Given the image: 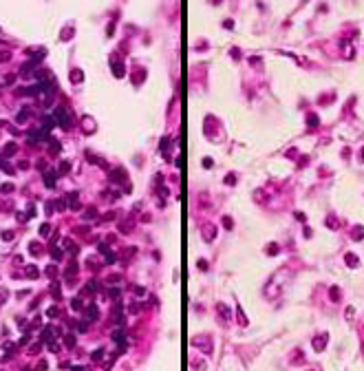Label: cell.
I'll use <instances>...</instances> for the list:
<instances>
[{
	"label": "cell",
	"mask_w": 364,
	"mask_h": 371,
	"mask_svg": "<svg viewBox=\"0 0 364 371\" xmlns=\"http://www.w3.org/2000/svg\"><path fill=\"white\" fill-rule=\"evenodd\" d=\"M324 347H327V336H316V338H313V349L322 351Z\"/></svg>",
	"instance_id": "obj_2"
},
{
	"label": "cell",
	"mask_w": 364,
	"mask_h": 371,
	"mask_svg": "<svg viewBox=\"0 0 364 371\" xmlns=\"http://www.w3.org/2000/svg\"><path fill=\"white\" fill-rule=\"evenodd\" d=\"M47 274H49V276H55V274H58V267H55V265H49V267H47Z\"/></svg>",
	"instance_id": "obj_33"
},
{
	"label": "cell",
	"mask_w": 364,
	"mask_h": 371,
	"mask_svg": "<svg viewBox=\"0 0 364 371\" xmlns=\"http://www.w3.org/2000/svg\"><path fill=\"white\" fill-rule=\"evenodd\" d=\"M234 181H236V177H234V175H227V179H225V183H227V186H232Z\"/></svg>",
	"instance_id": "obj_36"
},
{
	"label": "cell",
	"mask_w": 364,
	"mask_h": 371,
	"mask_svg": "<svg viewBox=\"0 0 364 371\" xmlns=\"http://www.w3.org/2000/svg\"><path fill=\"white\" fill-rule=\"evenodd\" d=\"M97 316H99V309H97V307L91 305V307L86 309V320H91V323H93V320H97Z\"/></svg>",
	"instance_id": "obj_5"
},
{
	"label": "cell",
	"mask_w": 364,
	"mask_h": 371,
	"mask_svg": "<svg viewBox=\"0 0 364 371\" xmlns=\"http://www.w3.org/2000/svg\"><path fill=\"white\" fill-rule=\"evenodd\" d=\"M24 276H27V278H38V276H40V269H38L36 265H27Z\"/></svg>",
	"instance_id": "obj_4"
},
{
	"label": "cell",
	"mask_w": 364,
	"mask_h": 371,
	"mask_svg": "<svg viewBox=\"0 0 364 371\" xmlns=\"http://www.w3.org/2000/svg\"><path fill=\"white\" fill-rule=\"evenodd\" d=\"M53 122H58L62 128H71V119H69V115H66V111L60 106V108H55V113H53Z\"/></svg>",
	"instance_id": "obj_1"
},
{
	"label": "cell",
	"mask_w": 364,
	"mask_h": 371,
	"mask_svg": "<svg viewBox=\"0 0 364 371\" xmlns=\"http://www.w3.org/2000/svg\"><path fill=\"white\" fill-rule=\"evenodd\" d=\"M93 217H97V210H93V208H88V210L84 212V219H93Z\"/></svg>",
	"instance_id": "obj_24"
},
{
	"label": "cell",
	"mask_w": 364,
	"mask_h": 371,
	"mask_svg": "<svg viewBox=\"0 0 364 371\" xmlns=\"http://www.w3.org/2000/svg\"><path fill=\"white\" fill-rule=\"evenodd\" d=\"M309 126H313V128L318 126V115H313V113L309 115Z\"/></svg>",
	"instance_id": "obj_27"
},
{
	"label": "cell",
	"mask_w": 364,
	"mask_h": 371,
	"mask_svg": "<svg viewBox=\"0 0 364 371\" xmlns=\"http://www.w3.org/2000/svg\"><path fill=\"white\" fill-rule=\"evenodd\" d=\"M99 285H97V280H88V285H86V289L88 292H93V289H97Z\"/></svg>",
	"instance_id": "obj_29"
},
{
	"label": "cell",
	"mask_w": 364,
	"mask_h": 371,
	"mask_svg": "<svg viewBox=\"0 0 364 371\" xmlns=\"http://www.w3.org/2000/svg\"><path fill=\"white\" fill-rule=\"evenodd\" d=\"M203 237L208 239V241H212V239H214V228L208 226V228H205V232H203Z\"/></svg>",
	"instance_id": "obj_14"
},
{
	"label": "cell",
	"mask_w": 364,
	"mask_h": 371,
	"mask_svg": "<svg viewBox=\"0 0 364 371\" xmlns=\"http://www.w3.org/2000/svg\"><path fill=\"white\" fill-rule=\"evenodd\" d=\"M42 340H47V342L53 340V329H51V327H47V329L42 331Z\"/></svg>",
	"instance_id": "obj_9"
},
{
	"label": "cell",
	"mask_w": 364,
	"mask_h": 371,
	"mask_svg": "<svg viewBox=\"0 0 364 371\" xmlns=\"http://www.w3.org/2000/svg\"><path fill=\"white\" fill-rule=\"evenodd\" d=\"M44 183H47L49 188H53V186H55V170H49V172H47V179H44Z\"/></svg>",
	"instance_id": "obj_7"
},
{
	"label": "cell",
	"mask_w": 364,
	"mask_h": 371,
	"mask_svg": "<svg viewBox=\"0 0 364 371\" xmlns=\"http://www.w3.org/2000/svg\"><path fill=\"white\" fill-rule=\"evenodd\" d=\"M344 261H346V265H349V267H357V265H360V258H357L355 254H346Z\"/></svg>",
	"instance_id": "obj_6"
},
{
	"label": "cell",
	"mask_w": 364,
	"mask_h": 371,
	"mask_svg": "<svg viewBox=\"0 0 364 371\" xmlns=\"http://www.w3.org/2000/svg\"><path fill=\"white\" fill-rule=\"evenodd\" d=\"M71 307H73V309H82V307H84V303H82L80 298H73V301H71Z\"/></svg>",
	"instance_id": "obj_22"
},
{
	"label": "cell",
	"mask_w": 364,
	"mask_h": 371,
	"mask_svg": "<svg viewBox=\"0 0 364 371\" xmlns=\"http://www.w3.org/2000/svg\"><path fill=\"white\" fill-rule=\"evenodd\" d=\"M69 168H71L69 161H62V164H60V172H69Z\"/></svg>",
	"instance_id": "obj_32"
},
{
	"label": "cell",
	"mask_w": 364,
	"mask_h": 371,
	"mask_svg": "<svg viewBox=\"0 0 364 371\" xmlns=\"http://www.w3.org/2000/svg\"><path fill=\"white\" fill-rule=\"evenodd\" d=\"M55 208H58V212H62L64 208H66V201H62V199H58L55 201Z\"/></svg>",
	"instance_id": "obj_26"
},
{
	"label": "cell",
	"mask_w": 364,
	"mask_h": 371,
	"mask_svg": "<svg viewBox=\"0 0 364 371\" xmlns=\"http://www.w3.org/2000/svg\"><path fill=\"white\" fill-rule=\"evenodd\" d=\"M91 358H93L95 362H99V360L104 358V349H97V351H93V356H91Z\"/></svg>",
	"instance_id": "obj_19"
},
{
	"label": "cell",
	"mask_w": 364,
	"mask_h": 371,
	"mask_svg": "<svg viewBox=\"0 0 364 371\" xmlns=\"http://www.w3.org/2000/svg\"><path fill=\"white\" fill-rule=\"evenodd\" d=\"M110 179H115V181H124V179H126V170H124V168H115V170H110Z\"/></svg>",
	"instance_id": "obj_3"
},
{
	"label": "cell",
	"mask_w": 364,
	"mask_h": 371,
	"mask_svg": "<svg viewBox=\"0 0 364 371\" xmlns=\"http://www.w3.org/2000/svg\"><path fill=\"white\" fill-rule=\"evenodd\" d=\"M329 296H331V301H333V303H338V301H340V287H331Z\"/></svg>",
	"instance_id": "obj_10"
},
{
	"label": "cell",
	"mask_w": 364,
	"mask_h": 371,
	"mask_svg": "<svg viewBox=\"0 0 364 371\" xmlns=\"http://www.w3.org/2000/svg\"><path fill=\"white\" fill-rule=\"evenodd\" d=\"M73 371H84L82 367H73Z\"/></svg>",
	"instance_id": "obj_41"
},
{
	"label": "cell",
	"mask_w": 364,
	"mask_h": 371,
	"mask_svg": "<svg viewBox=\"0 0 364 371\" xmlns=\"http://www.w3.org/2000/svg\"><path fill=\"white\" fill-rule=\"evenodd\" d=\"M115 75L117 77L124 75V64H121V62H115Z\"/></svg>",
	"instance_id": "obj_16"
},
{
	"label": "cell",
	"mask_w": 364,
	"mask_h": 371,
	"mask_svg": "<svg viewBox=\"0 0 364 371\" xmlns=\"http://www.w3.org/2000/svg\"><path fill=\"white\" fill-rule=\"evenodd\" d=\"M84 131H86V133L93 131V119H91V117H84Z\"/></svg>",
	"instance_id": "obj_15"
},
{
	"label": "cell",
	"mask_w": 364,
	"mask_h": 371,
	"mask_svg": "<svg viewBox=\"0 0 364 371\" xmlns=\"http://www.w3.org/2000/svg\"><path fill=\"white\" fill-rule=\"evenodd\" d=\"M51 256L53 258H60V256H62V250H51Z\"/></svg>",
	"instance_id": "obj_37"
},
{
	"label": "cell",
	"mask_w": 364,
	"mask_h": 371,
	"mask_svg": "<svg viewBox=\"0 0 364 371\" xmlns=\"http://www.w3.org/2000/svg\"><path fill=\"white\" fill-rule=\"evenodd\" d=\"M64 342H66V347H75V336H73V334H66Z\"/></svg>",
	"instance_id": "obj_18"
},
{
	"label": "cell",
	"mask_w": 364,
	"mask_h": 371,
	"mask_svg": "<svg viewBox=\"0 0 364 371\" xmlns=\"http://www.w3.org/2000/svg\"><path fill=\"white\" fill-rule=\"evenodd\" d=\"M49 234H51V226H49V223H42V226H40V237L47 239Z\"/></svg>",
	"instance_id": "obj_8"
},
{
	"label": "cell",
	"mask_w": 364,
	"mask_h": 371,
	"mask_svg": "<svg viewBox=\"0 0 364 371\" xmlns=\"http://www.w3.org/2000/svg\"><path fill=\"white\" fill-rule=\"evenodd\" d=\"M49 148H51V153H58V150H60V144L55 142V139H49Z\"/></svg>",
	"instance_id": "obj_20"
},
{
	"label": "cell",
	"mask_w": 364,
	"mask_h": 371,
	"mask_svg": "<svg viewBox=\"0 0 364 371\" xmlns=\"http://www.w3.org/2000/svg\"><path fill=\"white\" fill-rule=\"evenodd\" d=\"M223 226H225L227 230H232V228H234V223H232V219H229V217H223Z\"/></svg>",
	"instance_id": "obj_25"
},
{
	"label": "cell",
	"mask_w": 364,
	"mask_h": 371,
	"mask_svg": "<svg viewBox=\"0 0 364 371\" xmlns=\"http://www.w3.org/2000/svg\"><path fill=\"white\" fill-rule=\"evenodd\" d=\"M51 294H53V298H58V301H60V294H62V292H60V285H58V283H53V285H51Z\"/></svg>",
	"instance_id": "obj_13"
},
{
	"label": "cell",
	"mask_w": 364,
	"mask_h": 371,
	"mask_svg": "<svg viewBox=\"0 0 364 371\" xmlns=\"http://www.w3.org/2000/svg\"><path fill=\"white\" fill-rule=\"evenodd\" d=\"M16 150H18V146H16V144H7V148H4V155L9 157V155H13Z\"/></svg>",
	"instance_id": "obj_17"
},
{
	"label": "cell",
	"mask_w": 364,
	"mask_h": 371,
	"mask_svg": "<svg viewBox=\"0 0 364 371\" xmlns=\"http://www.w3.org/2000/svg\"><path fill=\"white\" fill-rule=\"evenodd\" d=\"M27 119V111H22V113H18V122H24Z\"/></svg>",
	"instance_id": "obj_38"
},
{
	"label": "cell",
	"mask_w": 364,
	"mask_h": 371,
	"mask_svg": "<svg viewBox=\"0 0 364 371\" xmlns=\"http://www.w3.org/2000/svg\"><path fill=\"white\" fill-rule=\"evenodd\" d=\"M267 254H278V245H276V243H272L269 247H267Z\"/></svg>",
	"instance_id": "obj_30"
},
{
	"label": "cell",
	"mask_w": 364,
	"mask_h": 371,
	"mask_svg": "<svg viewBox=\"0 0 364 371\" xmlns=\"http://www.w3.org/2000/svg\"><path fill=\"white\" fill-rule=\"evenodd\" d=\"M216 312H221V314H223V318H225V320H227L229 316H232V314H229V309H227L225 305H216Z\"/></svg>",
	"instance_id": "obj_11"
},
{
	"label": "cell",
	"mask_w": 364,
	"mask_h": 371,
	"mask_svg": "<svg viewBox=\"0 0 364 371\" xmlns=\"http://www.w3.org/2000/svg\"><path fill=\"white\" fill-rule=\"evenodd\" d=\"M0 190H2V192H11V190H13V183H2Z\"/></svg>",
	"instance_id": "obj_35"
},
{
	"label": "cell",
	"mask_w": 364,
	"mask_h": 371,
	"mask_svg": "<svg viewBox=\"0 0 364 371\" xmlns=\"http://www.w3.org/2000/svg\"><path fill=\"white\" fill-rule=\"evenodd\" d=\"M115 261H117V256L113 252H106V263H115Z\"/></svg>",
	"instance_id": "obj_31"
},
{
	"label": "cell",
	"mask_w": 364,
	"mask_h": 371,
	"mask_svg": "<svg viewBox=\"0 0 364 371\" xmlns=\"http://www.w3.org/2000/svg\"><path fill=\"white\" fill-rule=\"evenodd\" d=\"M2 239H7V241H11V239H13V234H11V232H2Z\"/></svg>",
	"instance_id": "obj_39"
},
{
	"label": "cell",
	"mask_w": 364,
	"mask_h": 371,
	"mask_svg": "<svg viewBox=\"0 0 364 371\" xmlns=\"http://www.w3.org/2000/svg\"><path fill=\"white\" fill-rule=\"evenodd\" d=\"M353 239L357 241V239H364V228H355V232H353Z\"/></svg>",
	"instance_id": "obj_23"
},
{
	"label": "cell",
	"mask_w": 364,
	"mask_h": 371,
	"mask_svg": "<svg viewBox=\"0 0 364 371\" xmlns=\"http://www.w3.org/2000/svg\"><path fill=\"white\" fill-rule=\"evenodd\" d=\"M38 371H47V362H40V364H38Z\"/></svg>",
	"instance_id": "obj_40"
},
{
	"label": "cell",
	"mask_w": 364,
	"mask_h": 371,
	"mask_svg": "<svg viewBox=\"0 0 364 371\" xmlns=\"http://www.w3.org/2000/svg\"><path fill=\"white\" fill-rule=\"evenodd\" d=\"M71 80H73V82H80V80H82V73H80V71H73V73H71Z\"/></svg>",
	"instance_id": "obj_28"
},
{
	"label": "cell",
	"mask_w": 364,
	"mask_h": 371,
	"mask_svg": "<svg viewBox=\"0 0 364 371\" xmlns=\"http://www.w3.org/2000/svg\"><path fill=\"white\" fill-rule=\"evenodd\" d=\"M69 206L73 208V210L77 208V192H71V194H69Z\"/></svg>",
	"instance_id": "obj_12"
},
{
	"label": "cell",
	"mask_w": 364,
	"mask_h": 371,
	"mask_svg": "<svg viewBox=\"0 0 364 371\" xmlns=\"http://www.w3.org/2000/svg\"><path fill=\"white\" fill-rule=\"evenodd\" d=\"M327 226L331 228V230H335V228H338V221H335V217H327Z\"/></svg>",
	"instance_id": "obj_21"
},
{
	"label": "cell",
	"mask_w": 364,
	"mask_h": 371,
	"mask_svg": "<svg viewBox=\"0 0 364 371\" xmlns=\"http://www.w3.org/2000/svg\"><path fill=\"white\" fill-rule=\"evenodd\" d=\"M47 316H51V318L58 316V307H49V309H47Z\"/></svg>",
	"instance_id": "obj_34"
}]
</instances>
